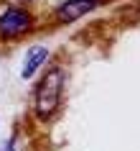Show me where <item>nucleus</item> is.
Segmentation results:
<instances>
[{
	"label": "nucleus",
	"instance_id": "nucleus-1",
	"mask_svg": "<svg viewBox=\"0 0 140 151\" xmlns=\"http://www.w3.org/2000/svg\"><path fill=\"white\" fill-rule=\"evenodd\" d=\"M61 92H64V72L59 67H54V69H48L43 74V80L36 87L33 108L38 113V118H51L54 115V110L61 103Z\"/></svg>",
	"mask_w": 140,
	"mask_h": 151
},
{
	"label": "nucleus",
	"instance_id": "nucleus-2",
	"mask_svg": "<svg viewBox=\"0 0 140 151\" xmlns=\"http://www.w3.org/2000/svg\"><path fill=\"white\" fill-rule=\"evenodd\" d=\"M33 26V18L23 8H8L0 13V36L3 39H18Z\"/></svg>",
	"mask_w": 140,
	"mask_h": 151
},
{
	"label": "nucleus",
	"instance_id": "nucleus-3",
	"mask_svg": "<svg viewBox=\"0 0 140 151\" xmlns=\"http://www.w3.org/2000/svg\"><path fill=\"white\" fill-rule=\"evenodd\" d=\"M97 3H99V0H66L61 8H59V18L66 21V23H69V21H77V18L87 16L89 10H94Z\"/></svg>",
	"mask_w": 140,
	"mask_h": 151
},
{
	"label": "nucleus",
	"instance_id": "nucleus-4",
	"mask_svg": "<svg viewBox=\"0 0 140 151\" xmlns=\"http://www.w3.org/2000/svg\"><path fill=\"white\" fill-rule=\"evenodd\" d=\"M46 59H48V49H46V46H33V49H28L26 62H23V69H21V77H23V80H31L33 72L38 69Z\"/></svg>",
	"mask_w": 140,
	"mask_h": 151
},
{
	"label": "nucleus",
	"instance_id": "nucleus-5",
	"mask_svg": "<svg viewBox=\"0 0 140 151\" xmlns=\"http://www.w3.org/2000/svg\"><path fill=\"white\" fill-rule=\"evenodd\" d=\"M0 151H16V141H13V138L3 141V143H0Z\"/></svg>",
	"mask_w": 140,
	"mask_h": 151
},
{
	"label": "nucleus",
	"instance_id": "nucleus-6",
	"mask_svg": "<svg viewBox=\"0 0 140 151\" xmlns=\"http://www.w3.org/2000/svg\"><path fill=\"white\" fill-rule=\"evenodd\" d=\"M21 3H31V0H21Z\"/></svg>",
	"mask_w": 140,
	"mask_h": 151
}]
</instances>
